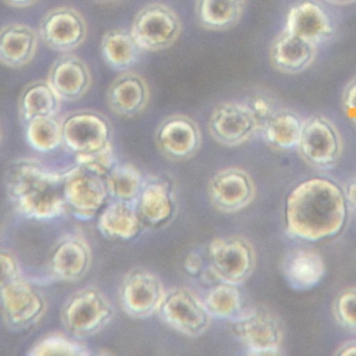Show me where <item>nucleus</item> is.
<instances>
[{
	"mask_svg": "<svg viewBox=\"0 0 356 356\" xmlns=\"http://www.w3.org/2000/svg\"><path fill=\"white\" fill-rule=\"evenodd\" d=\"M345 191L328 179L312 178L287 195L285 224L289 234L308 241L331 238L347 222Z\"/></svg>",
	"mask_w": 356,
	"mask_h": 356,
	"instance_id": "obj_1",
	"label": "nucleus"
},
{
	"mask_svg": "<svg viewBox=\"0 0 356 356\" xmlns=\"http://www.w3.org/2000/svg\"><path fill=\"white\" fill-rule=\"evenodd\" d=\"M64 175L31 159L16 161L7 172V191L15 209L24 218L49 220L66 207Z\"/></svg>",
	"mask_w": 356,
	"mask_h": 356,
	"instance_id": "obj_2",
	"label": "nucleus"
},
{
	"mask_svg": "<svg viewBox=\"0 0 356 356\" xmlns=\"http://www.w3.org/2000/svg\"><path fill=\"white\" fill-rule=\"evenodd\" d=\"M113 304L103 291L92 286L72 293L63 304L61 322L70 337L88 339L101 332L114 318Z\"/></svg>",
	"mask_w": 356,
	"mask_h": 356,
	"instance_id": "obj_3",
	"label": "nucleus"
},
{
	"mask_svg": "<svg viewBox=\"0 0 356 356\" xmlns=\"http://www.w3.org/2000/svg\"><path fill=\"white\" fill-rule=\"evenodd\" d=\"M183 24L177 12L162 3H151L139 10L131 33L145 51H165L175 44Z\"/></svg>",
	"mask_w": 356,
	"mask_h": 356,
	"instance_id": "obj_4",
	"label": "nucleus"
},
{
	"mask_svg": "<svg viewBox=\"0 0 356 356\" xmlns=\"http://www.w3.org/2000/svg\"><path fill=\"white\" fill-rule=\"evenodd\" d=\"M157 314L172 330L191 339L203 335L212 318L203 300L185 287L166 291Z\"/></svg>",
	"mask_w": 356,
	"mask_h": 356,
	"instance_id": "obj_5",
	"label": "nucleus"
},
{
	"mask_svg": "<svg viewBox=\"0 0 356 356\" xmlns=\"http://www.w3.org/2000/svg\"><path fill=\"white\" fill-rule=\"evenodd\" d=\"M1 316L8 328L28 330L38 324L47 310L43 293L22 277L0 286Z\"/></svg>",
	"mask_w": 356,
	"mask_h": 356,
	"instance_id": "obj_6",
	"label": "nucleus"
},
{
	"mask_svg": "<svg viewBox=\"0 0 356 356\" xmlns=\"http://www.w3.org/2000/svg\"><path fill=\"white\" fill-rule=\"evenodd\" d=\"M63 193L66 207L82 220L95 218L110 197L106 178L79 165L64 174Z\"/></svg>",
	"mask_w": 356,
	"mask_h": 356,
	"instance_id": "obj_7",
	"label": "nucleus"
},
{
	"mask_svg": "<svg viewBox=\"0 0 356 356\" xmlns=\"http://www.w3.org/2000/svg\"><path fill=\"white\" fill-rule=\"evenodd\" d=\"M209 266L220 281L241 284L255 268V251L248 239L241 236L214 238L208 247Z\"/></svg>",
	"mask_w": 356,
	"mask_h": 356,
	"instance_id": "obj_8",
	"label": "nucleus"
},
{
	"mask_svg": "<svg viewBox=\"0 0 356 356\" xmlns=\"http://www.w3.org/2000/svg\"><path fill=\"white\" fill-rule=\"evenodd\" d=\"M165 293L157 275L145 268H133L122 279L118 300L127 316L141 320L157 314Z\"/></svg>",
	"mask_w": 356,
	"mask_h": 356,
	"instance_id": "obj_9",
	"label": "nucleus"
},
{
	"mask_svg": "<svg viewBox=\"0 0 356 356\" xmlns=\"http://www.w3.org/2000/svg\"><path fill=\"white\" fill-rule=\"evenodd\" d=\"M297 149L306 163L327 170L337 165L343 143L339 130L330 120L314 115L304 122Z\"/></svg>",
	"mask_w": 356,
	"mask_h": 356,
	"instance_id": "obj_10",
	"label": "nucleus"
},
{
	"mask_svg": "<svg viewBox=\"0 0 356 356\" xmlns=\"http://www.w3.org/2000/svg\"><path fill=\"white\" fill-rule=\"evenodd\" d=\"M63 145L72 154L92 153L111 143L112 127L107 116L95 110L70 112L62 120Z\"/></svg>",
	"mask_w": 356,
	"mask_h": 356,
	"instance_id": "obj_11",
	"label": "nucleus"
},
{
	"mask_svg": "<svg viewBox=\"0 0 356 356\" xmlns=\"http://www.w3.org/2000/svg\"><path fill=\"white\" fill-rule=\"evenodd\" d=\"M39 37L49 49L68 54L82 47L88 35L84 16L72 7L47 12L39 24Z\"/></svg>",
	"mask_w": 356,
	"mask_h": 356,
	"instance_id": "obj_12",
	"label": "nucleus"
},
{
	"mask_svg": "<svg viewBox=\"0 0 356 356\" xmlns=\"http://www.w3.org/2000/svg\"><path fill=\"white\" fill-rule=\"evenodd\" d=\"M260 127L250 105L227 102L214 108L208 120L212 138L225 147H237L249 140Z\"/></svg>",
	"mask_w": 356,
	"mask_h": 356,
	"instance_id": "obj_13",
	"label": "nucleus"
},
{
	"mask_svg": "<svg viewBox=\"0 0 356 356\" xmlns=\"http://www.w3.org/2000/svg\"><path fill=\"white\" fill-rule=\"evenodd\" d=\"M232 329L241 343L248 348V354L270 356L280 354L282 330L272 314L252 309L241 312L233 318Z\"/></svg>",
	"mask_w": 356,
	"mask_h": 356,
	"instance_id": "obj_14",
	"label": "nucleus"
},
{
	"mask_svg": "<svg viewBox=\"0 0 356 356\" xmlns=\"http://www.w3.org/2000/svg\"><path fill=\"white\" fill-rule=\"evenodd\" d=\"M155 143L164 157L172 161H185L201 149V129L189 116L172 114L156 129Z\"/></svg>",
	"mask_w": 356,
	"mask_h": 356,
	"instance_id": "obj_15",
	"label": "nucleus"
},
{
	"mask_svg": "<svg viewBox=\"0 0 356 356\" xmlns=\"http://www.w3.org/2000/svg\"><path fill=\"white\" fill-rule=\"evenodd\" d=\"M255 193L253 179L241 168L220 170L208 183L210 202L224 213H235L245 209L253 202Z\"/></svg>",
	"mask_w": 356,
	"mask_h": 356,
	"instance_id": "obj_16",
	"label": "nucleus"
},
{
	"mask_svg": "<svg viewBox=\"0 0 356 356\" xmlns=\"http://www.w3.org/2000/svg\"><path fill=\"white\" fill-rule=\"evenodd\" d=\"M47 81L64 102L80 101L92 86V74L84 60L64 54L49 68Z\"/></svg>",
	"mask_w": 356,
	"mask_h": 356,
	"instance_id": "obj_17",
	"label": "nucleus"
},
{
	"mask_svg": "<svg viewBox=\"0 0 356 356\" xmlns=\"http://www.w3.org/2000/svg\"><path fill=\"white\" fill-rule=\"evenodd\" d=\"M92 253L83 237L67 235L60 239L49 256L51 276L63 282H76L90 270Z\"/></svg>",
	"mask_w": 356,
	"mask_h": 356,
	"instance_id": "obj_18",
	"label": "nucleus"
},
{
	"mask_svg": "<svg viewBox=\"0 0 356 356\" xmlns=\"http://www.w3.org/2000/svg\"><path fill=\"white\" fill-rule=\"evenodd\" d=\"M106 99L114 114L133 118L147 109L151 101V88L141 74L129 70L120 74L110 84Z\"/></svg>",
	"mask_w": 356,
	"mask_h": 356,
	"instance_id": "obj_19",
	"label": "nucleus"
},
{
	"mask_svg": "<svg viewBox=\"0 0 356 356\" xmlns=\"http://www.w3.org/2000/svg\"><path fill=\"white\" fill-rule=\"evenodd\" d=\"M284 31L318 45L330 40L334 28L328 12L321 3L304 0L289 10Z\"/></svg>",
	"mask_w": 356,
	"mask_h": 356,
	"instance_id": "obj_20",
	"label": "nucleus"
},
{
	"mask_svg": "<svg viewBox=\"0 0 356 356\" xmlns=\"http://www.w3.org/2000/svg\"><path fill=\"white\" fill-rule=\"evenodd\" d=\"M136 204L143 224L152 228L165 226L176 213L174 191L161 179L145 181Z\"/></svg>",
	"mask_w": 356,
	"mask_h": 356,
	"instance_id": "obj_21",
	"label": "nucleus"
},
{
	"mask_svg": "<svg viewBox=\"0 0 356 356\" xmlns=\"http://www.w3.org/2000/svg\"><path fill=\"white\" fill-rule=\"evenodd\" d=\"M39 38V33L30 26L6 24L0 33V62L12 70L29 65L38 51Z\"/></svg>",
	"mask_w": 356,
	"mask_h": 356,
	"instance_id": "obj_22",
	"label": "nucleus"
},
{
	"mask_svg": "<svg viewBox=\"0 0 356 356\" xmlns=\"http://www.w3.org/2000/svg\"><path fill=\"white\" fill-rule=\"evenodd\" d=\"M316 47L318 45L283 31L270 47V62L283 74H300L314 63Z\"/></svg>",
	"mask_w": 356,
	"mask_h": 356,
	"instance_id": "obj_23",
	"label": "nucleus"
},
{
	"mask_svg": "<svg viewBox=\"0 0 356 356\" xmlns=\"http://www.w3.org/2000/svg\"><path fill=\"white\" fill-rule=\"evenodd\" d=\"M143 225L136 202L113 200L99 212L97 228L109 241H129L140 233Z\"/></svg>",
	"mask_w": 356,
	"mask_h": 356,
	"instance_id": "obj_24",
	"label": "nucleus"
},
{
	"mask_svg": "<svg viewBox=\"0 0 356 356\" xmlns=\"http://www.w3.org/2000/svg\"><path fill=\"white\" fill-rule=\"evenodd\" d=\"M283 274L291 289L310 291L322 282L326 274V264L320 254L299 250L287 256Z\"/></svg>",
	"mask_w": 356,
	"mask_h": 356,
	"instance_id": "obj_25",
	"label": "nucleus"
},
{
	"mask_svg": "<svg viewBox=\"0 0 356 356\" xmlns=\"http://www.w3.org/2000/svg\"><path fill=\"white\" fill-rule=\"evenodd\" d=\"M61 103L62 99L49 81L29 83L18 99L20 120L26 124L37 118L57 116Z\"/></svg>",
	"mask_w": 356,
	"mask_h": 356,
	"instance_id": "obj_26",
	"label": "nucleus"
},
{
	"mask_svg": "<svg viewBox=\"0 0 356 356\" xmlns=\"http://www.w3.org/2000/svg\"><path fill=\"white\" fill-rule=\"evenodd\" d=\"M104 61L116 72H129L140 61L143 51L131 31L114 29L104 34L101 42Z\"/></svg>",
	"mask_w": 356,
	"mask_h": 356,
	"instance_id": "obj_27",
	"label": "nucleus"
},
{
	"mask_svg": "<svg viewBox=\"0 0 356 356\" xmlns=\"http://www.w3.org/2000/svg\"><path fill=\"white\" fill-rule=\"evenodd\" d=\"M247 0H195V15L201 28L213 32L229 30L238 24Z\"/></svg>",
	"mask_w": 356,
	"mask_h": 356,
	"instance_id": "obj_28",
	"label": "nucleus"
},
{
	"mask_svg": "<svg viewBox=\"0 0 356 356\" xmlns=\"http://www.w3.org/2000/svg\"><path fill=\"white\" fill-rule=\"evenodd\" d=\"M304 122L293 112H275L274 115L264 124L266 141L280 149H293L298 147Z\"/></svg>",
	"mask_w": 356,
	"mask_h": 356,
	"instance_id": "obj_29",
	"label": "nucleus"
},
{
	"mask_svg": "<svg viewBox=\"0 0 356 356\" xmlns=\"http://www.w3.org/2000/svg\"><path fill=\"white\" fill-rule=\"evenodd\" d=\"M110 197L120 201L136 202L145 185L140 170L131 163L115 164L106 177Z\"/></svg>",
	"mask_w": 356,
	"mask_h": 356,
	"instance_id": "obj_30",
	"label": "nucleus"
},
{
	"mask_svg": "<svg viewBox=\"0 0 356 356\" xmlns=\"http://www.w3.org/2000/svg\"><path fill=\"white\" fill-rule=\"evenodd\" d=\"M204 303L212 318H233L241 312L243 298L236 284L218 281L204 298Z\"/></svg>",
	"mask_w": 356,
	"mask_h": 356,
	"instance_id": "obj_31",
	"label": "nucleus"
},
{
	"mask_svg": "<svg viewBox=\"0 0 356 356\" xmlns=\"http://www.w3.org/2000/svg\"><path fill=\"white\" fill-rule=\"evenodd\" d=\"M26 140L41 153L55 151L63 145V124L57 116L37 118L26 124Z\"/></svg>",
	"mask_w": 356,
	"mask_h": 356,
	"instance_id": "obj_32",
	"label": "nucleus"
},
{
	"mask_svg": "<svg viewBox=\"0 0 356 356\" xmlns=\"http://www.w3.org/2000/svg\"><path fill=\"white\" fill-rule=\"evenodd\" d=\"M76 337H68L61 333L47 335L33 346L29 355H70L87 356L90 351Z\"/></svg>",
	"mask_w": 356,
	"mask_h": 356,
	"instance_id": "obj_33",
	"label": "nucleus"
},
{
	"mask_svg": "<svg viewBox=\"0 0 356 356\" xmlns=\"http://www.w3.org/2000/svg\"><path fill=\"white\" fill-rule=\"evenodd\" d=\"M76 165L93 174L106 178L115 165V156L111 143L99 151L88 154H80L74 158Z\"/></svg>",
	"mask_w": 356,
	"mask_h": 356,
	"instance_id": "obj_34",
	"label": "nucleus"
},
{
	"mask_svg": "<svg viewBox=\"0 0 356 356\" xmlns=\"http://www.w3.org/2000/svg\"><path fill=\"white\" fill-rule=\"evenodd\" d=\"M333 310L343 328L356 332V287L345 289L335 300Z\"/></svg>",
	"mask_w": 356,
	"mask_h": 356,
	"instance_id": "obj_35",
	"label": "nucleus"
},
{
	"mask_svg": "<svg viewBox=\"0 0 356 356\" xmlns=\"http://www.w3.org/2000/svg\"><path fill=\"white\" fill-rule=\"evenodd\" d=\"M0 264H1V284L10 282L20 278V266L17 258L9 250H3L0 255Z\"/></svg>",
	"mask_w": 356,
	"mask_h": 356,
	"instance_id": "obj_36",
	"label": "nucleus"
},
{
	"mask_svg": "<svg viewBox=\"0 0 356 356\" xmlns=\"http://www.w3.org/2000/svg\"><path fill=\"white\" fill-rule=\"evenodd\" d=\"M250 107L253 110L255 115L259 120L260 124L261 122H266L275 114L274 108H273L272 103L266 97H255L252 101Z\"/></svg>",
	"mask_w": 356,
	"mask_h": 356,
	"instance_id": "obj_37",
	"label": "nucleus"
},
{
	"mask_svg": "<svg viewBox=\"0 0 356 356\" xmlns=\"http://www.w3.org/2000/svg\"><path fill=\"white\" fill-rule=\"evenodd\" d=\"M343 103L348 115L356 122V79L346 87Z\"/></svg>",
	"mask_w": 356,
	"mask_h": 356,
	"instance_id": "obj_38",
	"label": "nucleus"
},
{
	"mask_svg": "<svg viewBox=\"0 0 356 356\" xmlns=\"http://www.w3.org/2000/svg\"><path fill=\"white\" fill-rule=\"evenodd\" d=\"M183 268H184L185 272L191 276H201L204 270L202 256L197 252H191L185 257Z\"/></svg>",
	"mask_w": 356,
	"mask_h": 356,
	"instance_id": "obj_39",
	"label": "nucleus"
},
{
	"mask_svg": "<svg viewBox=\"0 0 356 356\" xmlns=\"http://www.w3.org/2000/svg\"><path fill=\"white\" fill-rule=\"evenodd\" d=\"M39 0H3V3L15 9H26L36 5Z\"/></svg>",
	"mask_w": 356,
	"mask_h": 356,
	"instance_id": "obj_40",
	"label": "nucleus"
},
{
	"mask_svg": "<svg viewBox=\"0 0 356 356\" xmlns=\"http://www.w3.org/2000/svg\"><path fill=\"white\" fill-rule=\"evenodd\" d=\"M348 204L356 210V181L350 183L345 191Z\"/></svg>",
	"mask_w": 356,
	"mask_h": 356,
	"instance_id": "obj_41",
	"label": "nucleus"
},
{
	"mask_svg": "<svg viewBox=\"0 0 356 356\" xmlns=\"http://www.w3.org/2000/svg\"><path fill=\"white\" fill-rule=\"evenodd\" d=\"M337 354L341 356L356 355V343H348L345 347L341 348Z\"/></svg>",
	"mask_w": 356,
	"mask_h": 356,
	"instance_id": "obj_42",
	"label": "nucleus"
},
{
	"mask_svg": "<svg viewBox=\"0 0 356 356\" xmlns=\"http://www.w3.org/2000/svg\"><path fill=\"white\" fill-rule=\"evenodd\" d=\"M330 3H337V5H346V3H353L356 0H328Z\"/></svg>",
	"mask_w": 356,
	"mask_h": 356,
	"instance_id": "obj_43",
	"label": "nucleus"
},
{
	"mask_svg": "<svg viewBox=\"0 0 356 356\" xmlns=\"http://www.w3.org/2000/svg\"><path fill=\"white\" fill-rule=\"evenodd\" d=\"M95 1L99 3H113L120 1V0H95Z\"/></svg>",
	"mask_w": 356,
	"mask_h": 356,
	"instance_id": "obj_44",
	"label": "nucleus"
}]
</instances>
